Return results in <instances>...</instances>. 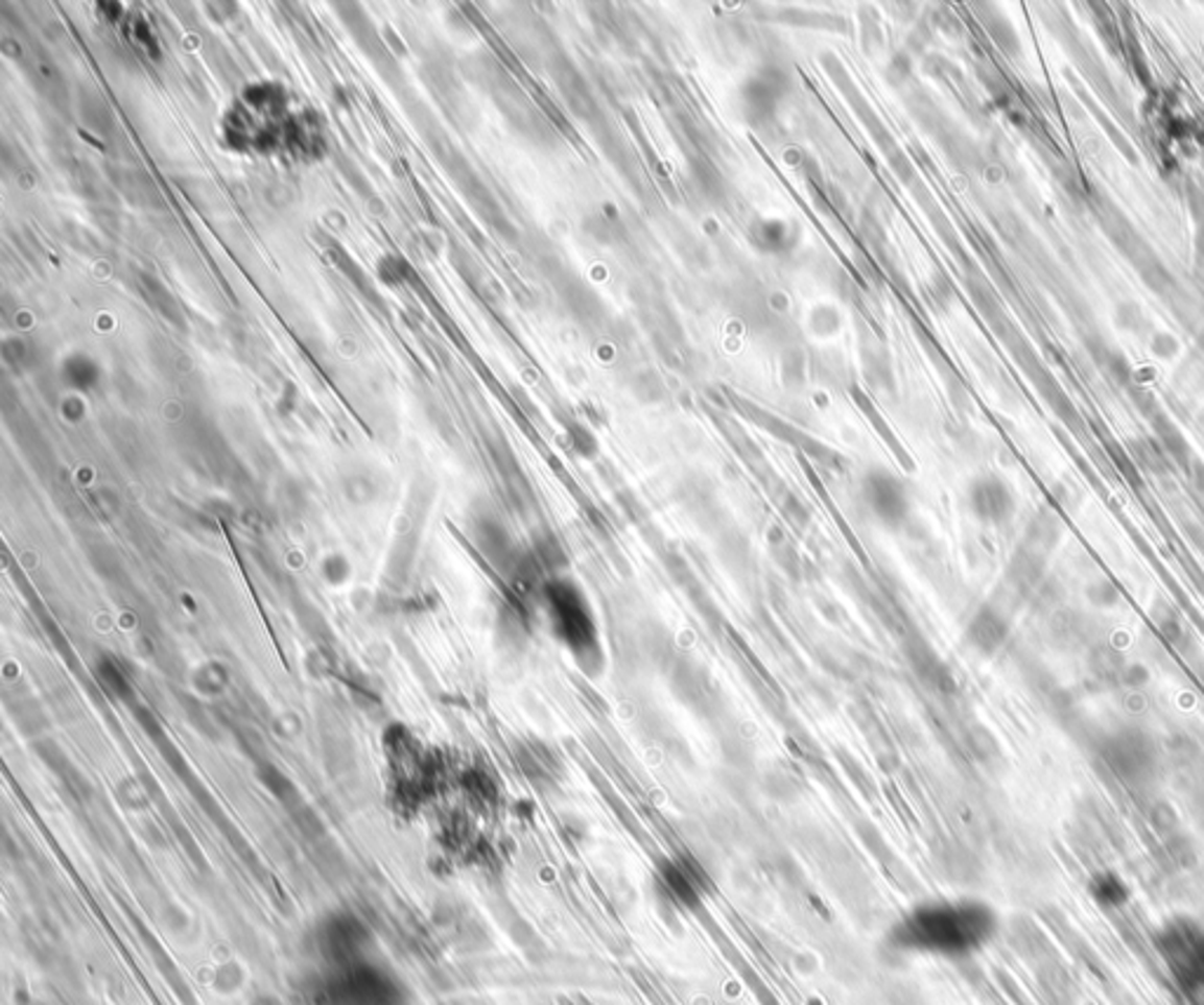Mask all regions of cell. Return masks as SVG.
I'll return each instance as SVG.
<instances>
[{
	"mask_svg": "<svg viewBox=\"0 0 1204 1005\" xmlns=\"http://www.w3.org/2000/svg\"><path fill=\"white\" fill-rule=\"evenodd\" d=\"M995 911L978 900H939L911 911L892 930V942L922 954L969 956L991 942Z\"/></svg>",
	"mask_w": 1204,
	"mask_h": 1005,
	"instance_id": "1",
	"label": "cell"
},
{
	"mask_svg": "<svg viewBox=\"0 0 1204 1005\" xmlns=\"http://www.w3.org/2000/svg\"><path fill=\"white\" fill-rule=\"evenodd\" d=\"M539 597L544 601L548 623L558 642L572 653L584 674L593 679L600 676L608 665V653H605L595 608L582 585L569 576H553L544 580Z\"/></svg>",
	"mask_w": 1204,
	"mask_h": 1005,
	"instance_id": "2",
	"label": "cell"
},
{
	"mask_svg": "<svg viewBox=\"0 0 1204 1005\" xmlns=\"http://www.w3.org/2000/svg\"><path fill=\"white\" fill-rule=\"evenodd\" d=\"M666 676L676 698L699 717H715L723 710V693L706 667L685 653H678L666 667Z\"/></svg>",
	"mask_w": 1204,
	"mask_h": 1005,
	"instance_id": "3",
	"label": "cell"
},
{
	"mask_svg": "<svg viewBox=\"0 0 1204 1005\" xmlns=\"http://www.w3.org/2000/svg\"><path fill=\"white\" fill-rule=\"evenodd\" d=\"M861 498L868 512L887 529H899L908 520V488L890 470H871L861 482Z\"/></svg>",
	"mask_w": 1204,
	"mask_h": 1005,
	"instance_id": "4",
	"label": "cell"
},
{
	"mask_svg": "<svg viewBox=\"0 0 1204 1005\" xmlns=\"http://www.w3.org/2000/svg\"><path fill=\"white\" fill-rule=\"evenodd\" d=\"M1166 956L1188 991L1204 996V930L1183 926L1166 935Z\"/></svg>",
	"mask_w": 1204,
	"mask_h": 1005,
	"instance_id": "5",
	"label": "cell"
},
{
	"mask_svg": "<svg viewBox=\"0 0 1204 1005\" xmlns=\"http://www.w3.org/2000/svg\"><path fill=\"white\" fill-rule=\"evenodd\" d=\"M1106 759L1108 766H1113L1115 773L1123 777L1127 785L1129 783L1138 785L1143 783L1146 777H1151L1155 764L1151 742H1148L1141 733L1134 731H1125L1110 740Z\"/></svg>",
	"mask_w": 1204,
	"mask_h": 1005,
	"instance_id": "6",
	"label": "cell"
},
{
	"mask_svg": "<svg viewBox=\"0 0 1204 1005\" xmlns=\"http://www.w3.org/2000/svg\"><path fill=\"white\" fill-rule=\"evenodd\" d=\"M969 505L978 520L986 524H1000L1014 510V498L1000 479L982 477L972 484L969 492Z\"/></svg>",
	"mask_w": 1204,
	"mask_h": 1005,
	"instance_id": "7",
	"label": "cell"
},
{
	"mask_svg": "<svg viewBox=\"0 0 1204 1005\" xmlns=\"http://www.w3.org/2000/svg\"><path fill=\"white\" fill-rule=\"evenodd\" d=\"M659 886L676 905L697 907L702 902V879L694 877V869L685 860H666L661 864Z\"/></svg>",
	"mask_w": 1204,
	"mask_h": 1005,
	"instance_id": "8",
	"label": "cell"
},
{
	"mask_svg": "<svg viewBox=\"0 0 1204 1005\" xmlns=\"http://www.w3.org/2000/svg\"><path fill=\"white\" fill-rule=\"evenodd\" d=\"M1007 620L993 606H982L967 625V639L976 651L995 653L1007 637Z\"/></svg>",
	"mask_w": 1204,
	"mask_h": 1005,
	"instance_id": "9",
	"label": "cell"
},
{
	"mask_svg": "<svg viewBox=\"0 0 1204 1005\" xmlns=\"http://www.w3.org/2000/svg\"><path fill=\"white\" fill-rule=\"evenodd\" d=\"M908 663L913 667V672L920 676V681L927 684L929 689L944 691L946 686H953V676H950L948 667L941 663V657L935 653V648H929L925 642L911 644Z\"/></svg>",
	"mask_w": 1204,
	"mask_h": 1005,
	"instance_id": "10",
	"label": "cell"
},
{
	"mask_svg": "<svg viewBox=\"0 0 1204 1005\" xmlns=\"http://www.w3.org/2000/svg\"><path fill=\"white\" fill-rule=\"evenodd\" d=\"M762 789H764V794L774 798V801H783V804L796 801V798L802 794V785H800L798 775L783 766H774L762 775Z\"/></svg>",
	"mask_w": 1204,
	"mask_h": 1005,
	"instance_id": "11",
	"label": "cell"
},
{
	"mask_svg": "<svg viewBox=\"0 0 1204 1005\" xmlns=\"http://www.w3.org/2000/svg\"><path fill=\"white\" fill-rule=\"evenodd\" d=\"M525 770L535 783H553L558 777V757L544 745H532L525 751Z\"/></svg>",
	"mask_w": 1204,
	"mask_h": 1005,
	"instance_id": "12",
	"label": "cell"
}]
</instances>
